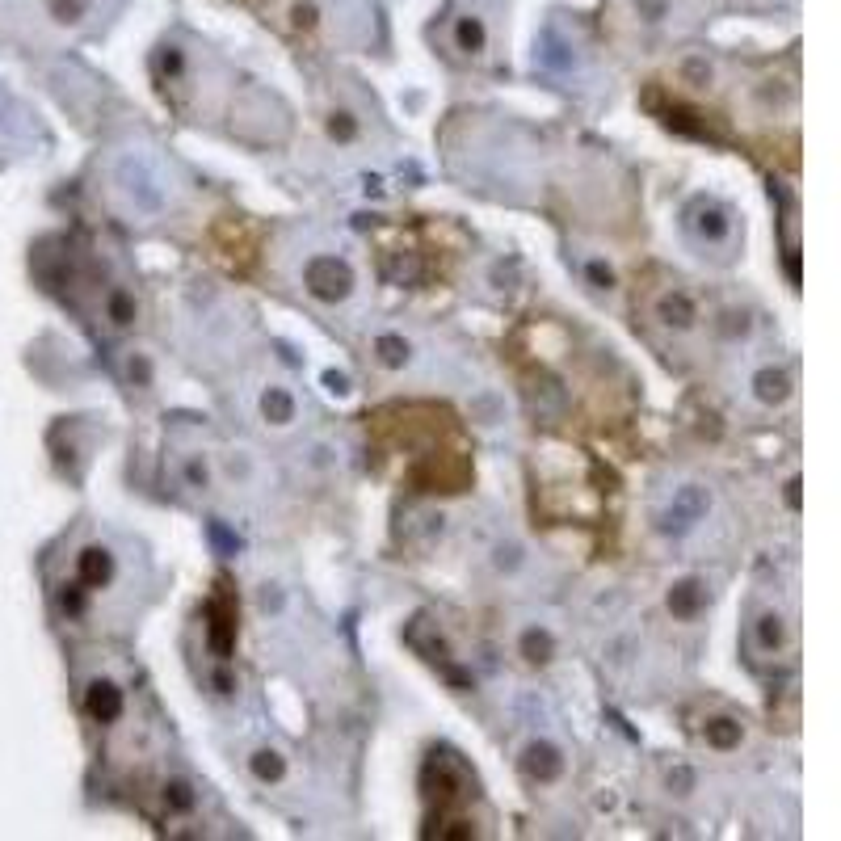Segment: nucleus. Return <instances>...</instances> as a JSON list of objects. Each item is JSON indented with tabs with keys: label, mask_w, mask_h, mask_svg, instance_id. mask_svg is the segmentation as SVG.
I'll return each mask as SVG.
<instances>
[{
	"label": "nucleus",
	"mask_w": 841,
	"mask_h": 841,
	"mask_svg": "<svg viewBox=\"0 0 841 841\" xmlns=\"http://www.w3.org/2000/svg\"><path fill=\"white\" fill-rule=\"evenodd\" d=\"M522 774L530 778V783H560L564 778V753L560 745H551V741H530L526 753H522Z\"/></svg>",
	"instance_id": "nucleus-9"
},
{
	"label": "nucleus",
	"mask_w": 841,
	"mask_h": 841,
	"mask_svg": "<svg viewBox=\"0 0 841 841\" xmlns=\"http://www.w3.org/2000/svg\"><path fill=\"white\" fill-rule=\"evenodd\" d=\"M585 278H589V286H598V291H614V265L610 261H602V257H585Z\"/></svg>",
	"instance_id": "nucleus-25"
},
{
	"label": "nucleus",
	"mask_w": 841,
	"mask_h": 841,
	"mask_svg": "<svg viewBox=\"0 0 841 841\" xmlns=\"http://www.w3.org/2000/svg\"><path fill=\"white\" fill-rule=\"evenodd\" d=\"M291 26H295V30H316V26H320L316 0H291Z\"/></svg>",
	"instance_id": "nucleus-27"
},
{
	"label": "nucleus",
	"mask_w": 841,
	"mask_h": 841,
	"mask_svg": "<svg viewBox=\"0 0 841 841\" xmlns=\"http://www.w3.org/2000/svg\"><path fill=\"white\" fill-rule=\"evenodd\" d=\"M791 392H795V379L783 371V366H762V371L753 375V396L762 400V404H770V408L787 404Z\"/></svg>",
	"instance_id": "nucleus-14"
},
{
	"label": "nucleus",
	"mask_w": 841,
	"mask_h": 841,
	"mask_svg": "<svg viewBox=\"0 0 841 841\" xmlns=\"http://www.w3.org/2000/svg\"><path fill=\"white\" fill-rule=\"evenodd\" d=\"M535 64L547 68V72H568V68H577V47L564 43L560 30L551 26V30L539 38V47H535Z\"/></svg>",
	"instance_id": "nucleus-13"
},
{
	"label": "nucleus",
	"mask_w": 841,
	"mask_h": 841,
	"mask_svg": "<svg viewBox=\"0 0 841 841\" xmlns=\"http://www.w3.org/2000/svg\"><path fill=\"white\" fill-rule=\"evenodd\" d=\"M652 320L656 328H665V333L673 337H690V333H699V299H694L690 291H682V286H665L661 295H652Z\"/></svg>",
	"instance_id": "nucleus-4"
},
{
	"label": "nucleus",
	"mask_w": 841,
	"mask_h": 841,
	"mask_svg": "<svg viewBox=\"0 0 841 841\" xmlns=\"http://www.w3.org/2000/svg\"><path fill=\"white\" fill-rule=\"evenodd\" d=\"M114 186L118 194L127 198V207L135 215L156 219L164 207H169V190H164V177L156 173V164L148 156H122L114 164Z\"/></svg>",
	"instance_id": "nucleus-1"
},
{
	"label": "nucleus",
	"mask_w": 841,
	"mask_h": 841,
	"mask_svg": "<svg viewBox=\"0 0 841 841\" xmlns=\"http://www.w3.org/2000/svg\"><path fill=\"white\" fill-rule=\"evenodd\" d=\"M682 13V0H623V22L635 30H665L673 26V17Z\"/></svg>",
	"instance_id": "nucleus-11"
},
{
	"label": "nucleus",
	"mask_w": 841,
	"mask_h": 841,
	"mask_svg": "<svg viewBox=\"0 0 841 841\" xmlns=\"http://www.w3.org/2000/svg\"><path fill=\"white\" fill-rule=\"evenodd\" d=\"M177 476H181V484H186V488L207 492V488L215 484V471H211L207 450H198V446L181 450V455H177Z\"/></svg>",
	"instance_id": "nucleus-15"
},
{
	"label": "nucleus",
	"mask_w": 841,
	"mask_h": 841,
	"mask_svg": "<svg viewBox=\"0 0 841 841\" xmlns=\"http://www.w3.org/2000/svg\"><path fill=\"white\" fill-rule=\"evenodd\" d=\"M295 413H299V404H295V396L286 392V387H278V383H270L261 392V417L270 421V425H278V429H286L295 421Z\"/></svg>",
	"instance_id": "nucleus-17"
},
{
	"label": "nucleus",
	"mask_w": 841,
	"mask_h": 841,
	"mask_svg": "<svg viewBox=\"0 0 841 841\" xmlns=\"http://www.w3.org/2000/svg\"><path fill=\"white\" fill-rule=\"evenodd\" d=\"M101 312H106V320L114 328H131L139 320V303H135V295L127 291V286H110L106 299H101Z\"/></svg>",
	"instance_id": "nucleus-19"
},
{
	"label": "nucleus",
	"mask_w": 841,
	"mask_h": 841,
	"mask_svg": "<svg viewBox=\"0 0 841 841\" xmlns=\"http://www.w3.org/2000/svg\"><path fill=\"white\" fill-rule=\"evenodd\" d=\"M286 757L278 753V749H270V745H261V749H253L249 753V774L257 778V783H265V787H278L282 778H286Z\"/></svg>",
	"instance_id": "nucleus-18"
},
{
	"label": "nucleus",
	"mask_w": 841,
	"mask_h": 841,
	"mask_svg": "<svg viewBox=\"0 0 841 841\" xmlns=\"http://www.w3.org/2000/svg\"><path fill=\"white\" fill-rule=\"evenodd\" d=\"M55 598H59V610H64L68 619H80V614L89 610V598H93V593H89L85 585H80V581L72 577V581H64V585H59V593H55Z\"/></svg>",
	"instance_id": "nucleus-24"
},
{
	"label": "nucleus",
	"mask_w": 841,
	"mask_h": 841,
	"mask_svg": "<svg viewBox=\"0 0 841 841\" xmlns=\"http://www.w3.org/2000/svg\"><path fill=\"white\" fill-rule=\"evenodd\" d=\"M787 505H791V509H799V480H791V484H787Z\"/></svg>",
	"instance_id": "nucleus-29"
},
{
	"label": "nucleus",
	"mask_w": 841,
	"mask_h": 841,
	"mask_svg": "<svg viewBox=\"0 0 841 841\" xmlns=\"http://www.w3.org/2000/svg\"><path fill=\"white\" fill-rule=\"evenodd\" d=\"M324 131H328V139H333V143L350 148V143L362 139V118L350 106H333V110H328V118H324Z\"/></svg>",
	"instance_id": "nucleus-20"
},
{
	"label": "nucleus",
	"mask_w": 841,
	"mask_h": 841,
	"mask_svg": "<svg viewBox=\"0 0 841 841\" xmlns=\"http://www.w3.org/2000/svg\"><path fill=\"white\" fill-rule=\"evenodd\" d=\"M665 602H669V614H673V619L690 623V619H699V614L707 610L711 598H707V585H703V581H678V585L669 589Z\"/></svg>",
	"instance_id": "nucleus-12"
},
{
	"label": "nucleus",
	"mask_w": 841,
	"mask_h": 841,
	"mask_svg": "<svg viewBox=\"0 0 841 841\" xmlns=\"http://www.w3.org/2000/svg\"><path fill=\"white\" fill-rule=\"evenodd\" d=\"M76 581L89 593H101L118 581V556L106 543H85L76 551Z\"/></svg>",
	"instance_id": "nucleus-8"
},
{
	"label": "nucleus",
	"mask_w": 841,
	"mask_h": 841,
	"mask_svg": "<svg viewBox=\"0 0 841 841\" xmlns=\"http://www.w3.org/2000/svg\"><path fill=\"white\" fill-rule=\"evenodd\" d=\"M324 383H328V392H333V396H345V392H350V379L337 375V371H324Z\"/></svg>",
	"instance_id": "nucleus-28"
},
{
	"label": "nucleus",
	"mask_w": 841,
	"mask_h": 841,
	"mask_svg": "<svg viewBox=\"0 0 841 841\" xmlns=\"http://www.w3.org/2000/svg\"><path fill=\"white\" fill-rule=\"evenodd\" d=\"M749 644H753L757 656H770V661H774V656H787L791 652V623H787V614L774 610V606L757 610L753 623H749Z\"/></svg>",
	"instance_id": "nucleus-7"
},
{
	"label": "nucleus",
	"mask_w": 841,
	"mask_h": 841,
	"mask_svg": "<svg viewBox=\"0 0 841 841\" xmlns=\"http://www.w3.org/2000/svg\"><path fill=\"white\" fill-rule=\"evenodd\" d=\"M160 799H164V808H169L173 816H190L198 808V791L186 783V778H169V783L160 787Z\"/></svg>",
	"instance_id": "nucleus-22"
},
{
	"label": "nucleus",
	"mask_w": 841,
	"mask_h": 841,
	"mask_svg": "<svg viewBox=\"0 0 841 841\" xmlns=\"http://www.w3.org/2000/svg\"><path fill=\"white\" fill-rule=\"evenodd\" d=\"M707 505H711V497L699 484L673 488V497L665 501L661 514H656V530H661V535H686V530H694L707 518Z\"/></svg>",
	"instance_id": "nucleus-5"
},
{
	"label": "nucleus",
	"mask_w": 841,
	"mask_h": 841,
	"mask_svg": "<svg viewBox=\"0 0 841 841\" xmlns=\"http://www.w3.org/2000/svg\"><path fill=\"white\" fill-rule=\"evenodd\" d=\"M450 51L463 55V59H480L488 51V22L476 9L459 13L455 22H450Z\"/></svg>",
	"instance_id": "nucleus-10"
},
{
	"label": "nucleus",
	"mask_w": 841,
	"mask_h": 841,
	"mask_svg": "<svg viewBox=\"0 0 841 841\" xmlns=\"http://www.w3.org/2000/svg\"><path fill=\"white\" fill-rule=\"evenodd\" d=\"M703 741L711 745V749H720V753H728V749H736L745 741V720H736V715H711V720L703 724Z\"/></svg>",
	"instance_id": "nucleus-16"
},
{
	"label": "nucleus",
	"mask_w": 841,
	"mask_h": 841,
	"mask_svg": "<svg viewBox=\"0 0 841 841\" xmlns=\"http://www.w3.org/2000/svg\"><path fill=\"white\" fill-rule=\"evenodd\" d=\"M375 358H379V366H387V371H404V366L413 362V345H408L400 333H379L375 337Z\"/></svg>",
	"instance_id": "nucleus-21"
},
{
	"label": "nucleus",
	"mask_w": 841,
	"mask_h": 841,
	"mask_svg": "<svg viewBox=\"0 0 841 841\" xmlns=\"http://www.w3.org/2000/svg\"><path fill=\"white\" fill-rule=\"evenodd\" d=\"M682 228L703 253L707 249L711 253H728L736 244V215H732V207H724L720 198H707V194L690 198V207L682 211Z\"/></svg>",
	"instance_id": "nucleus-2"
},
{
	"label": "nucleus",
	"mask_w": 841,
	"mask_h": 841,
	"mask_svg": "<svg viewBox=\"0 0 841 841\" xmlns=\"http://www.w3.org/2000/svg\"><path fill=\"white\" fill-rule=\"evenodd\" d=\"M80 703H85V715L97 728H114V724H122V715H127V690H122L110 673H93L85 690H80Z\"/></svg>",
	"instance_id": "nucleus-6"
},
{
	"label": "nucleus",
	"mask_w": 841,
	"mask_h": 841,
	"mask_svg": "<svg viewBox=\"0 0 841 841\" xmlns=\"http://www.w3.org/2000/svg\"><path fill=\"white\" fill-rule=\"evenodd\" d=\"M303 291L316 303H345L354 295V270L337 253H316L303 261Z\"/></svg>",
	"instance_id": "nucleus-3"
},
{
	"label": "nucleus",
	"mask_w": 841,
	"mask_h": 841,
	"mask_svg": "<svg viewBox=\"0 0 841 841\" xmlns=\"http://www.w3.org/2000/svg\"><path fill=\"white\" fill-rule=\"evenodd\" d=\"M518 652L526 656L530 665H543L551 652H556V644H551V631H543V627H530V631H522V640H518Z\"/></svg>",
	"instance_id": "nucleus-23"
},
{
	"label": "nucleus",
	"mask_w": 841,
	"mask_h": 841,
	"mask_svg": "<svg viewBox=\"0 0 841 841\" xmlns=\"http://www.w3.org/2000/svg\"><path fill=\"white\" fill-rule=\"evenodd\" d=\"M47 9H51V17L55 22H80V17L89 13V0H47Z\"/></svg>",
	"instance_id": "nucleus-26"
}]
</instances>
